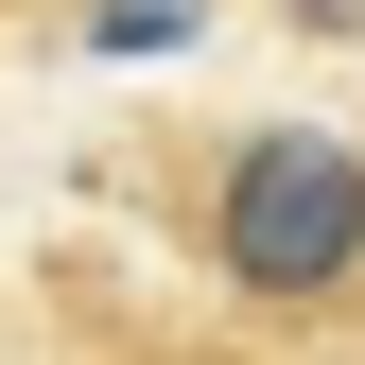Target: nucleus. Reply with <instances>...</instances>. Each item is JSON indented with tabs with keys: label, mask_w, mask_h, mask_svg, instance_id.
<instances>
[{
	"label": "nucleus",
	"mask_w": 365,
	"mask_h": 365,
	"mask_svg": "<svg viewBox=\"0 0 365 365\" xmlns=\"http://www.w3.org/2000/svg\"><path fill=\"white\" fill-rule=\"evenodd\" d=\"M0 18H87V0H0Z\"/></svg>",
	"instance_id": "7ed1b4c3"
},
{
	"label": "nucleus",
	"mask_w": 365,
	"mask_h": 365,
	"mask_svg": "<svg viewBox=\"0 0 365 365\" xmlns=\"http://www.w3.org/2000/svg\"><path fill=\"white\" fill-rule=\"evenodd\" d=\"M279 35H313V53H365V0H261Z\"/></svg>",
	"instance_id": "f03ea898"
},
{
	"label": "nucleus",
	"mask_w": 365,
	"mask_h": 365,
	"mask_svg": "<svg viewBox=\"0 0 365 365\" xmlns=\"http://www.w3.org/2000/svg\"><path fill=\"white\" fill-rule=\"evenodd\" d=\"M105 174L140 192V226L244 331L365 365V140L348 122H296V105H261V122H140Z\"/></svg>",
	"instance_id": "f257e3e1"
}]
</instances>
